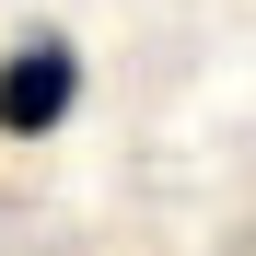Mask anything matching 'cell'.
Wrapping results in <instances>:
<instances>
[{
	"label": "cell",
	"instance_id": "obj_1",
	"mask_svg": "<svg viewBox=\"0 0 256 256\" xmlns=\"http://www.w3.org/2000/svg\"><path fill=\"white\" fill-rule=\"evenodd\" d=\"M70 105H82V58L58 35H24V47L0 58V140H47Z\"/></svg>",
	"mask_w": 256,
	"mask_h": 256
}]
</instances>
